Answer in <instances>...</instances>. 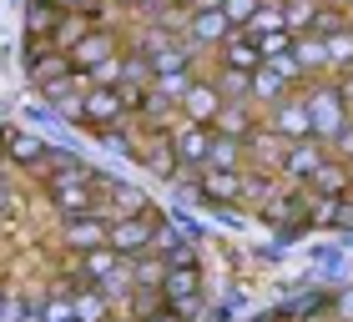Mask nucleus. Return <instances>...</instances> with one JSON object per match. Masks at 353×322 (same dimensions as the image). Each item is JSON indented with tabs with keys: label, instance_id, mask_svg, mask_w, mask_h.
Returning <instances> with one entry per match:
<instances>
[{
	"label": "nucleus",
	"instance_id": "f257e3e1",
	"mask_svg": "<svg viewBox=\"0 0 353 322\" xmlns=\"http://www.w3.org/2000/svg\"><path fill=\"white\" fill-rule=\"evenodd\" d=\"M303 101H308V116H313V136L333 147V136L353 121V111L343 101L339 80H308V86H303Z\"/></svg>",
	"mask_w": 353,
	"mask_h": 322
},
{
	"label": "nucleus",
	"instance_id": "f03ea898",
	"mask_svg": "<svg viewBox=\"0 0 353 322\" xmlns=\"http://www.w3.org/2000/svg\"><path fill=\"white\" fill-rule=\"evenodd\" d=\"M41 202L51 206L61 222H71V217H91L96 206H101L96 186L81 182V176H56V182H46V186H41Z\"/></svg>",
	"mask_w": 353,
	"mask_h": 322
},
{
	"label": "nucleus",
	"instance_id": "7ed1b4c3",
	"mask_svg": "<svg viewBox=\"0 0 353 322\" xmlns=\"http://www.w3.org/2000/svg\"><path fill=\"white\" fill-rule=\"evenodd\" d=\"M167 227V217L157 212H141V217H126V222H111V252H121V257H147L157 252V237H162Z\"/></svg>",
	"mask_w": 353,
	"mask_h": 322
},
{
	"label": "nucleus",
	"instance_id": "20e7f679",
	"mask_svg": "<svg viewBox=\"0 0 353 322\" xmlns=\"http://www.w3.org/2000/svg\"><path fill=\"white\" fill-rule=\"evenodd\" d=\"M96 197H101V212L106 222H126V217H141V212H152V197L141 186H132V182H117V176H101L96 182Z\"/></svg>",
	"mask_w": 353,
	"mask_h": 322
},
{
	"label": "nucleus",
	"instance_id": "39448f33",
	"mask_svg": "<svg viewBox=\"0 0 353 322\" xmlns=\"http://www.w3.org/2000/svg\"><path fill=\"white\" fill-rule=\"evenodd\" d=\"M126 36L121 30H91V36L71 51V66L81 71V76H101L106 66H117V61L126 56V45H121Z\"/></svg>",
	"mask_w": 353,
	"mask_h": 322
},
{
	"label": "nucleus",
	"instance_id": "423d86ee",
	"mask_svg": "<svg viewBox=\"0 0 353 322\" xmlns=\"http://www.w3.org/2000/svg\"><path fill=\"white\" fill-rule=\"evenodd\" d=\"M132 121V111H126L121 91L117 86H91L86 91V111H81V131H111V126H126Z\"/></svg>",
	"mask_w": 353,
	"mask_h": 322
},
{
	"label": "nucleus",
	"instance_id": "0eeeda50",
	"mask_svg": "<svg viewBox=\"0 0 353 322\" xmlns=\"http://www.w3.org/2000/svg\"><path fill=\"white\" fill-rule=\"evenodd\" d=\"M328 161H333L328 141H318V136L293 141V147H288V156H283V182H288V186H308L313 176L328 167Z\"/></svg>",
	"mask_w": 353,
	"mask_h": 322
},
{
	"label": "nucleus",
	"instance_id": "6e6552de",
	"mask_svg": "<svg viewBox=\"0 0 353 322\" xmlns=\"http://www.w3.org/2000/svg\"><path fill=\"white\" fill-rule=\"evenodd\" d=\"M6 156H10V171H36L46 156H51V141H46L36 126H21V121H10L6 126Z\"/></svg>",
	"mask_w": 353,
	"mask_h": 322
},
{
	"label": "nucleus",
	"instance_id": "1a4fd4ad",
	"mask_svg": "<svg viewBox=\"0 0 353 322\" xmlns=\"http://www.w3.org/2000/svg\"><path fill=\"white\" fill-rule=\"evenodd\" d=\"M197 202H212V206L248 202V171H217V167H202V171H197Z\"/></svg>",
	"mask_w": 353,
	"mask_h": 322
},
{
	"label": "nucleus",
	"instance_id": "9d476101",
	"mask_svg": "<svg viewBox=\"0 0 353 322\" xmlns=\"http://www.w3.org/2000/svg\"><path fill=\"white\" fill-rule=\"evenodd\" d=\"M268 126L288 141V147H293V141H308V136H313V116H308V101H303V91L283 96V101L268 111Z\"/></svg>",
	"mask_w": 353,
	"mask_h": 322
},
{
	"label": "nucleus",
	"instance_id": "9b49d317",
	"mask_svg": "<svg viewBox=\"0 0 353 322\" xmlns=\"http://www.w3.org/2000/svg\"><path fill=\"white\" fill-rule=\"evenodd\" d=\"M61 247L66 252H101V247H111V222L101 212L61 222Z\"/></svg>",
	"mask_w": 353,
	"mask_h": 322
},
{
	"label": "nucleus",
	"instance_id": "f8f14e48",
	"mask_svg": "<svg viewBox=\"0 0 353 322\" xmlns=\"http://www.w3.org/2000/svg\"><path fill=\"white\" fill-rule=\"evenodd\" d=\"M86 91H91V76L71 71L66 80H56V86H41V96L51 101V111H61L71 126H81V111H86Z\"/></svg>",
	"mask_w": 353,
	"mask_h": 322
},
{
	"label": "nucleus",
	"instance_id": "ddd939ff",
	"mask_svg": "<svg viewBox=\"0 0 353 322\" xmlns=\"http://www.w3.org/2000/svg\"><path fill=\"white\" fill-rule=\"evenodd\" d=\"M172 141H176V156H182V167H207L212 161V141H217V131L212 126H202V121H182L172 131Z\"/></svg>",
	"mask_w": 353,
	"mask_h": 322
},
{
	"label": "nucleus",
	"instance_id": "4468645a",
	"mask_svg": "<svg viewBox=\"0 0 353 322\" xmlns=\"http://www.w3.org/2000/svg\"><path fill=\"white\" fill-rule=\"evenodd\" d=\"M232 36V21L222 10H192V25H187V45L192 51H222V41Z\"/></svg>",
	"mask_w": 353,
	"mask_h": 322
},
{
	"label": "nucleus",
	"instance_id": "2eb2a0df",
	"mask_svg": "<svg viewBox=\"0 0 353 322\" xmlns=\"http://www.w3.org/2000/svg\"><path fill=\"white\" fill-rule=\"evenodd\" d=\"M217 66H228V71H243V76H258L268 61H263V45L248 36V30H232L228 41H222V51H217Z\"/></svg>",
	"mask_w": 353,
	"mask_h": 322
},
{
	"label": "nucleus",
	"instance_id": "dca6fc26",
	"mask_svg": "<svg viewBox=\"0 0 353 322\" xmlns=\"http://www.w3.org/2000/svg\"><path fill=\"white\" fill-rule=\"evenodd\" d=\"M222 106H228V101H222V91H217L207 76H197V80H192V91L182 96V121H202V126H212V121L222 116Z\"/></svg>",
	"mask_w": 353,
	"mask_h": 322
},
{
	"label": "nucleus",
	"instance_id": "f3484780",
	"mask_svg": "<svg viewBox=\"0 0 353 322\" xmlns=\"http://www.w3.org/2000/svg\"><path fill=\"white\" fill-rule=\"evenodd\" d=\"M162 297H167V308H187V302H207V297H202V267H167Z\"/></svg>",
	"mask_w": 353,
	"mask_h": 322
},
{
	"label": "nucleus",
	"instance_id": "a211bd4d",
	"mask_svg": "<svg viewBox=\"0 0 353 322\" xmlns=\"http://www.w3.org/2000/svg\"><path fill=\"white\" fill-rule=\"evenodd\" d=\"M157 257H162L167 267H197V242H192V232L167 222L162 237H157Z\"/></svg>",
	"mask_w": 353,
	"mask_h": 322
},
{
	"label": "nucleus",
	"instance_id": "6ab92c4d",
	"mask_svg": "<svg viewBox=\"0 0 353 322\" xmlns=\"http://www.w3.org/2000/svg\"><path fill=\"white\" fill-rule=\"evenodd\" d=\"M293 56H298V66H303L308 80H328L333 76V66H328V41L323 36H298L293 41Z\"/></svg>",
	"mask_w": 353,
	"mask_h": 322
},
{
	"label": "nucleus",
	"instance_id": "aec40b11",
	"mask_svg": "<svg viewBox=\"0 0 353 322\" xmlns=\"http://www.w3.org/2000/svg\"><path fill=\"white\" fill-rule=\"evenodd\" d=\"M61 25V10L51 0H26V21H21V41H51Z\"/></svg>",
	"mask_w": 353,
	"mask_h": 322
},
{
	"label": "nucleus",
	"instance_id": "412c9836",
	"mask_svg": "<svg viewBox=\"0 0 353 322\" xmlns=\"http://www.w3.org/2000/svg\"><path fill=\"white\" fill-rule=\"evenodd\" d=\"M293 91H298V86H293V80H283L272 66H263L258 76H252V106H258L263 116H268V111L283 101V96H293Z\"/></svg>",
	"mask_w": 353,
	"mask_h": 322
},
{
	"label": "nucleus",
	"instance_id": "4be33fe9",
	"mask_svg": "<svg viewBox=\"0 0 353 322\" xmlns=\"http://www.w3.org/2000/svg\"><path fill=\"white\" fill-rule=\"evenodd\" d=\"M308 191H313V197H348V191H353V171H348V161L333 156L328 167L308 182Z\"/></svg>",
	"mask_w": 353,
	"mask_h": 322
},
{
	"label": "nucleus",
	"instance_id": "5701e85b",
	"mask_svg": "<svg viewBox=\"0 0 353 322\" xmlns=\"http://www.w3.org/2000/svg\"><path fill=\"white\" fill-rule=\"evenodd\" d=\"M121 262H126V257L111 252V247H101V252H81V282H86V287H101L106 277H117V272H121Z\"/></svg>",
	"mask_w": 353,
	"mask_h": 322
},
{
	"label": "nucleus",
	"instance_id": "b1692460",
	"mask_svg": "<svg viewBox=\"0 0 353 322\" xmlns=\"http://www.w3.org/2000/svg\"><path fill=\"white\" fill-rule=\"evenodd\" d=\"M157 312H167V297L157 292V287H132V297L121 302L117 317H132V322H152Z\"/></svg>",
	"mask_w": 353,
	"mask_h": 322
},
{
	"label": "nucleus",
	"instance_id": "393cba45",
	"mask_svg": "<svg viewBox=\"0 0 353 322\" xmlns=\"http://www.w3.org/2000/svg\"><path fill=\"white\" fill-rule=\"evenodd\" d=\"M111 317H117V302L101 287H81L76 292V322H111Z\"/></svg>",
	"mask_w": 353,
	"mask_h": 322
},
{
	"label": "nucleus",
	"instance_id": "a878e982",
	"mask_svg": "<svg viewBox=\"0 0 353 322\" xmlns=\"http://www.w3.org/2000/svg\"><path fill=\"white\" fill-rule=\"evenodd\" d=\"M207 167H217V171H248V141L217 136V141H212V161H207Z\"/></svg>",
	"mask_w": 353,
	"mask_h": 322
},
{
	"label": "nucleus",
	"instance_id": "bb28decb",
	"mask_svg": "<svg viewBox=\"0 0 353 322\" xmlns=\"http://www.w3.org/2000/svg\"><path fill=\"white\" fill-rule=\"evenodd\" d=\"M288 30V15H283V0H263V10L252 15V25H248V36L252 41H263V36H283ZM293 36V30H288Z\"/></svg>",
	"mask_w": 353,
	"mask_h": 322
},
{
	"label": "nucleus",
	"instance_id": "cd10ccee",
	"mask_svg": "<svg viewBox=\"0 0 353 322\" xmlns=\"http://www.w3.org/2000/svg\"><path fill=\"white\" fill-rule=\"evenodd\" d=\"M283 15H288V30H293V36H313L323 6H318V0H283Z\"/></svg>",
	"mask_w": 353,
	"mask_h": 322
},
{
	"label": "nucleus",
	"instance_id": "c85d7f7f",
	"mask_svg": "<svg viewBox=\"0 0 353 322\" xmlns=\"http://www.w3.org/2000/svg\"><path fill=\"white\" fill-rule=\"evenodd\" d=\"M212 86L222 91V101H252V76H243V71H228V66H217L212 76Z\"/></svg>",
	"mask_w": 353,
	"mask_h": 322
},
{
	"label": "nucleus",
	"instance_id": "c756f323",
	"mask_svg": "<svg viewBox=\"0 0 353 322\" xmlns=\"http://www.w3.org/2000/svg\"><path fill=\"white\" fill-rule=\"evenodd\" d=\"M132 277H137V287H157V292H162V282H167V262H162L157 252L132 257Z\"/></svg>",
	"mask_w": 353,
	"mask_h": 322
},
{
	"label": "nucleus",
	"instance_id": "7c9ffc66",
	"mask_svg": "<svg viewBox=\"0 0 353 322\" xmlns=\"http://www.w3.org/2000/svg\"><path fill=\"white\" fill-rule=\"evenodd\" d=\"M258 10H263V0H222V15L232 21V30H248Z\"/></svg>",
	"mask_w": 353,
	"mask_h": 322
},
{
	"label": "nucleus",
	"instance_id": "2f4dec72",
	"mask_svg": "<svg viewBox=\"0 0 353 322\" xmlns=\"http://www.w3.org/2000/svg\"><path fill=\"white\" fill-rule=\"evenodd\" d=\"M328 322H353V287H343V292H333Z\"/></svg>",
	"mask_w": 353,
	"mask_h": 322
},
{
	"label": "nucleus",
	"instance_id": "473e14b6",
	"mask_svg": "<svg viewBox=\"0 0 353 322\" xmlns=\"http://www.w3.org/2000/svg\"><path fill=\"white\" fill-rule=\"evenodd\" d=\"M328 151H333V156H339V161H353V121L343 126V131H339V136H333V147H328Z\"/></svg>",
	"mask_w": 353,
	"mask_h": 322
},
{
	"label": "nucleus",
	"instance_id": "72a5a7b5",
	"mask_svg": "<svg viewBox=\"0 0 353 322\" xmlns=\"http://www.w3.org/2000/svg\"><path fill=\"white\" fill-rule=\"evenodd\" d=\"M333 232H353V191L339 197V217H333Z\"/></svg>",
	"mask_w": 353,
	"mask_h": 322
},
{
	"label": "nucleus",
	"instance_id": "f704fd0d",
	"mask_svg": "<svg viewBox=\"0 0 353 322\" xmlns=\"http://www.w3.org/2000/svg\"><path fill=\"white\" fill-rule=\"evenodd\" d=\"M152 322H182V317H176V312H172V308H167V312H157V317H152Z\"/></svg>",
	"mask_w": 353,
	"mask_h": 322
},
{
	"label": "nucleus",
	"instance_id": "c9c22d12",
	"mask_svg": "<svg viewBox=\"0 0 353 322\" xmlns=\"http://www.w3.org/2000/svg\"><path fill=\"white\" fill-rule=\"evenodd\" d=\"M343 10H353V0H343Z\"/></svg>",
	"mask_w": 353,
	"mask_h": 322
},
{
	"label": "nucleus",
	"instance_id": "e433bc0d",
	"mask_svg": "<svg viewBox=\"0 0 353 322\" xmlns=\"http://www.w3.org/2000/svg\"><path fill=\"white\" fill-rule=\"evenodd\" d=\"M111 322H132V317H111Z\"/></svg>",
	"mask_w": 353,
	"mask_h": 322
},
{
	"label": "nucleus",
	"instance_id": "4c0bfd02",
	"mask_svg": "<svg viewBox=\"0 0 353 322\" xmlns=\"http://www.w3.org/2000/svg\"><path fill=\"white\" fill-rule=\"evenodd\" d=\"M348 171H353V161H348Z\"/></svg>",
	"mask_w": 353,
	"mask_h": 322
}]
</instances>
